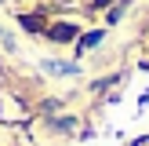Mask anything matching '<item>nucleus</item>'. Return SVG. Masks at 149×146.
Wrapping results in <instances>:
<instances>
[{
    "instance_id": "f03ea898",
    "label": "nucleus",
    "mask_w": 149,
    "mask_h": 146,
    "mask_svg": "<svg viewBox=\"0 0 149 146\" xmlns=\"http://www.w3.org/2000/svg\"><path fill=\"white\" fill-rule=\"evenodd\" d=\"M22 26H26L29 33H40V29H44V18H40V15H26V18H22Z\"/></svg>"
},
{
    "instance_id": "20e7f679",
    "label": "nucleus",
    "mask_w": 149,
    "mask_h": 146,
    "mask_svg": "<svg viewBox=\"0 0 149 146\" xmlns=\"http://www.w3.org/2000/svg\"><path fill=\"white\" fill-rule=\"evenodd\" d=\"M95 4H98V7H102V4H113V0H95Z\"/></svg>"
},
{
    "instance_id": "7ed1b4c3",
    "label": "nucleus",
    "mask_w": 149,
    "mask_h": 146,
    "mask_svg": "<svg viewBox=\"0 0 149 146\" xmlns=\"http://www.w3.org/2000/svg\"><path fill=\"white\" fill-rule=\"evenodd\" d=\"M102 40V33H87L84 40H80V51H87V48H95V44Z\"/></svg>"
},
{
    "instance_id": "f257e3e1",
    "label": "nucleus",
    "mask_w": 149,
    "mask_h": 146,
    "mask_svg": "<svg viewBox=\"0 0 149 146\" xmlns=\"http://www.w3.org/2000/svg\"><path fill=\"white\" fill-rule=\"evenodd\" d=\"M47 36L51 40H73V36H77V26H73V22H58V26L47 29Z\"/></svg>"
}]
</instances>
